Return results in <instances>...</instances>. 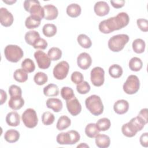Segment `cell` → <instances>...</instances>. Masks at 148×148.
Returning <instances> with one entry per match:
<instances>
[{"mask_svg":"<svg viewBox=\"0 0 148 148\" xmlns=\"http://www.w3.org/2000/svg\"><path fill=\"white\" fill-rule=\"evenodd\" d=\"M24 9L29 12L30 16L39 20H42L45 17V10L38 1L26 0L24 2Z\"/></svg>","mask_w":148,"mask_h":148,"instance_id":"3","label":"cell"},{"mask_svg":"<svg viewBox=\"0 0 148 148\" xmlns=\"http://www.w3.org/2000/svg\"><path fill=\"white\" fill-rule=\"evenodd\" d=\"M129 109V103L125 99H120L117 101L113 105L114 112L119 114H123L127 112Z\"/></svg>","mask_w":148,"mask_h":148,"instance_id":"18","label":"cell"},{"mask_svg":"<svg viewBox=\"0 0 148 148\" xmlns=\"http://www.w3.org/2000/svg\"><path fill=\"white\" fill-rule=\"evenodd\" d=\"M132 46L134 52L138 54H140L144 52L146 44L143 39L138 38L133 41Z\"/></svg>","mask_w":148,"mask_h":148,"instance_id":"27","label":"cell"},{"mask_svg":"<svg viewBox=\"0 0 148 148\" xmlns=\"http://www.w3.org/2000/svg\"><path fill=\"white\" fill-rule=\"evenodd\" d=\"M94 10L97 16H104L109 13L110 8L107 2L105 1H98L95 3Z\"/></svg>","mask_w":148,"mask_h":148,"instance_id":"16","label":"cell"},{"mask_svg":"<svg viewBox=\"0 0 148 148\" xmlns=\"http://www.w3.org/2000/svg\"><path fill=\"white\" fill-rule=\"evenodd\" d=\"M81 7L77 3H71L66 8V13L71 17H77L81 13Z\"/></svg>","mask_w":148,"mask_h":148,"instance_id":"23","label":"cell"},{"mask_svg":"<svg viewBox=\"0 0 148 148\" xmlns=\"http://www.w3.org/2000/svg\"><path fill=\"white\" fill-rule=\"evenodd\" d=\"M139 141L142 146L147 147L148 146V133L145 132L142 134L140 137Z\"/></svg>","mask_w":148,"mask_h":148,"instance_id":"47","label":"cell"},{"mask_svg":"<svg viewBox=\"0 0 148 148\" xmlns=\"http://www.w3.org/2000/svg\"><path fill=\"white\" fill-rule=\"evenodd\" d=\"M55 120L54 114L50 112H45L42 116V121L43 124L49 125L52 124Z\"/></svg>","mask_w":148,"mask_h":148,"instance_id":"41","label":"cell"},{"mask_svg":"<svg viewBox=\"0 0 148 148\" xmlns=\"http://www.w3.org/2000/svg\"><path fill=\"white\" fill-rule=\"evenodd\" d=\"M47 56L51 60L57 61L61 58L62 51L58 47H53L49 50Z\"/></svg>","mask_w":148,"mask_h":148,"instance_id":"37","label":"cell"},{"mask_svg":"<svg viewBox=\"0 0 148 148\" xmlns=\"http://www.w3.org/2000/svg\"><path fill=\"white\" fill-rule=\"evenodd\" d=\"M45 10L44 18L47 20H53L56 19L58 14L57 8L53 5L48 4L43 6Z\"/></svg>","mask_w":148,"mask_h":148,"instance_id":"17","label":"cell"},{"mask_svg":"<svg viewBox=\"0 0 148 148\" xmlns=\"http://www.w3.org/2000/svg\"><path fill=\"white\" fill-rule=\"evenodd\" d=\"M77 147H89V146L87 145L86 143H81L80 145H79Z\"/></svg>","mask_w":148,"mask_h":148,"instance_id":"51","label":"cell"},{"mask_svg":"<svg viewBox=\"0 0 148 148\" xmlns=\"http://www.w3.org/2000/svg\"><path fill=\"white\" fill-rule=\"evenodd\" d=\"M85 134L86 135L90 138H95L96 136L99 134V131L97 127L96 124L90 123L88 124L85 128Z\"/></svg>","mask_w":148,"mask_h":148,"instance_id":"28","label":"cell"},{"mask_svg":"<svg viewBox=\"0 0 148 148\" xmlns=\"http://www.w3.org/2000/svg\"><path fill=\"white\" fill-rule=\"evenodd\" d=\"M130 21V17L125 12H120L117 16L104 20L99 24V31L105 34L120 29L127 26Z\"/></svg>","mask_w":148,"mask_h":148,"instance_id":"1","label":"cell"},{"mask_svg":"<svg viewBox=\"0 0 148 148\" xmlns=\"http://www.w3.org/2000/svg\"><path fill=\"white\" fill-rule=\"evenodd\" d=\"M80 138V136L77 131L71 130L58 134L56 140L60 145H73L79 142Z\"/></svg>","mask_w":148,"mask_h":148,"instance_id":"5","label":"cell"},{"mask_svg":"<svg viewBox=\"0 0 148 148\" xmlns=\"http://www.w3.org/2000/svg\"><path fill=\"white\" fill-rule=\"evenodd\" d=\"M13 20L12 14L6 8H1L0 9V22L2 25L5 27H10L13 24Z\"/></svg>","mask_w":148,"mask_h":148,"instance_id":"13","label":"cell"},{"mask_svg":"<svg viewBox=\"0 0 148 148\" xmlns=\"http://www.w3.org/2000/svg\"><path fill=\"white\" fill-rule=\"evenodd\" d=\"M127 34H118L111 37L108 41V47L113 52H119L123 50L129 40Z\"/></svg>","mask_w":148,"mask_h":148,"instance_id":"4","label":"cell"},{"mask_svg":"<svg viewBox=\"0 0 148 148\" xmlns=\"http://www.w3.org/2000/svg\"><path fill=\"white\" fill-rule=\"evenodd\" d=\"M77 40L79 45L84 49H88L92 46L90 38L85 34H80L77 36Z\"/></svg>","mask_w":148,"mask_h":148,"instance_id":"33","label":"cell"},{"mask_svg":"<svg viewBox=\"0 0 148 148\" xmlns=\"http://www.w3.org/2000/svg\"><path fill=\"white\" fill-rule=\"evenodd\" d=\"M13 77L17 82L19 83H24L28 79V73L23 69H17L14 72Z\"/></svg>","mask_w":148,"mask_h":148,"instance_id":"30","label":"cell"},{"mask_svg":"<svg viewBox=\"0 0 148 148\" xmlns=\"http://www.w3.org/2000/svg\"><path fill=\"white\" fill-rule=\"evenodd\" d=\"M40 38V35L38 32L36 31H28L25 35V40L26 43L29 45L32 46L35 41Z\"/></svg>","mask_w":148,"mask_h":148,"instance_id":"32","label":"cell"},{"mask_svg":"<svg viewBox=\"0 0 148 148\" xmlns=\"http://www.w3.org/2000/svg\"><path fill=\"white\" fill-rule=\"evenodd\" d=\"M137 25L143 32L148 31V21L145 18H139L136 20Z\"/></svg>","mask_w":148,"mask_h":148,"instance_id":"46","label":"cell"},{"mask_svg":"<svg viewBox=\"0 0 148 148\" xmlns=\"http://www.w3.org/2000/svg\"><path fill=\"white\" fill-rule=\"evenodd\" d=\"M143 66V62L140 58L134 57L132 58L129 61V68L130 69L135 72L140 71Z\"/></svg>","mask_w":148,"mask_h":148,"instance_id":"31","label":"cell"},{"mask_svg":"<svg viewBox=\"0 0 148 148\" xmlns=\"http://www.w3.org/2000/svg\"><path fill=\"white\" fill-rule=\"evenodd\" d=\"M46 106L53 110L54 112H59L62 109V102L58 98H50L46 101Z\"/></svg>","mask_w":148,"mask_h":148,"instance_id":"20","label":"cell"},{"mask_svg":"<svg viewBox=\"0 0 148 148\" xmlns=\"http://www.w3.org/2000/svg\"><path fill=\"white\" fill-rule=\"evenodd\" d=\"M90 84L86 81H83L76 86L77 91L80 94H86L88 93L90 91Z\"/></svg>","mask_w":148,"mask_h":148,"instance_id":"42","label":"cell"},{"mask_svg":"<svg viewBox=\"0 0 148 148\" xmlns=\"http://www.w3.org/2000/svg\"><path fill=\"white\" fill-rule=\"evenodd\" d=\"M140 82L137 76L134 75H130L123 84V88L124 91L130 95L134 94L139 89Z\"/></svg>","mask_w":148,"mask_h":148,"instance_id":"7","label":"cell"},{"mask_svg":"<svg viewBox=\"0 0 148 148\" xmlns=\"http://www.w3.org/2000/svg\"><path fill=\"white\" fill-rule=\"evenodd\" d=\"M130 129L136 135L138 131H141L146 123L139 116H136L131 119V120L127 123Z\"/></svg>","mask_w":148,"mask_h":148,"instance_id":"15","label":"cell"},{"mask_svg":"<svg viewBox=\"0 0 148 148\" xmlns=\"http://www.w3.org/2000/svg\"><path fill=\"white\" fill-rule=\"evenodd\" d=\"M34 57L40 69H46L49 68L51 64V60L45 52L42 50H38L35 52Z\"/></svg>","mask_w":148,"mask_h":148,"instance_id":"11","label":"cell"},{"mask_svg":"<svg viewBox=\"0 0 148 148\" xmlns=\"http://www.w3.org/2000/svg\"><path fill=\"white\" fill-rule=\"evenodd\" d=\"M43 94L47 97H56L59 94L58 86L54 84H49L43 88Z\"/></svg>","mask_w":148,"mask_h":148,"instance_id":"26","label":"cell"},{"mask_svg":"<svg viewBox=\"0 0 148 148\" xmlns=\"http://www.w3.org/2000/svg\"><path fill=\"white\" fill-rule=\"evenodd\" d=\"M123 69L118 64H113L109 68V73L113 78H119L123 74Z\"/></svg>","mask_w":148,"mask_h":148,"instance_id":"34","label":"cell"},{"mask_svg":"<svg viewBox=\"0 0 148 148\" xmlns=\"http://www.w3.org/2000/svg\"><path fill=\"white\" fill-rule=\"evenodd\" d=\"M138 116H139L140 118H141L146 124L148 122V119H147V108H144L140 110L139 112Z\"/></svg>","mask_w":148,"mask_h":148,"instance_id":"48","label":"cell"},{"mask_svg":"<svg viewBox=\"0 0 148 148\" xmlns=\"http://www.w3.org/2000/svg\"><path fill=\"white\" fill-rule=\"evenodd\" d=\"M78 66L82 69H87L91 65L92 59L89 54L83 52L80 53L77 58Z\"/></svg>","mask_w":148,"mask_h":148,"instance_id":"14","label":"cell"},{"mask_svg":"<svg viewBox=\"0 0 148 148\" xmlns=\"http://www.w3.org/2000/svg\"><path fill=\"white\" fill-rule=\"evenodd\" d=\"M66 105L68 112L73 116H77L81 112L82 105L75 97L66 101Z\"/></svg>","mask_w":148,"mask_h":148,"instance_id":"12","label":"cell"},{"mask_svg":"<svg viewBox=\"0 0 148 148\" xmlns=\"http://www.w3.org/2000/svg\"><path fill=\"white\" fill-rule=\"evenodd\" d=\"M6 122L9 126H18L20 123V118L18 113L14 111L8 113L6 117Z\"/></svg>","mask_w":148,"mask_h":148,"instance_id":"21","label":"cell"},{"mask_svg":"<svg viewBox=\"0 0 148 148\" xmlns=\"http://www.w3.org/2000/svg\"><path fill=\"white\" fill-rule=\"evenodd\" d=\"M96 125L99 131H105L109 129L111 125V123L109 119L103 117L99 119L97 121Z\"/></svg>","mask_w":148,"mask_h":148,"instance_id":"35","label":"cell"},{"mask_svg":"<svg viewBox=\"0 0 148 148\" xmlns=\"http://www.w3.org/2000/svg\"><path fill=\"white\" fill-rule=\"evenodd\" d=\"M86 108L94 116H99L103 113V105L101 98L97 95H92L85 101Z\"/></svg>","mask_w":148,"mask_h":148,"instance_id":"2","label":"cell"},{"mask_svg":"<svg viewBox=\"0 0 148 148\" xmlns=\"http://www.w3.org/2000/svg\"><path fill=\"white\" fill-rule=\"evenodd\" d=\"M110 3L112 4V6L116 9L121 8L124 6L125 1L124 0H116V1H110Z\"/></svg>","mask_w":148,"mask_h":148,"instance_id":"49","label":"cell"},{"mask_svg":"<svg viewBox=\"0 0 148 148\" xmlns=\"http://www.w3.org/2000/svg\"><path fill=\"white\" fill-rule=\"evenodd\" d=\"M91 82L96 87L101 86L105 81V71L99 66L94 68L91 71Z\"/></svg>","mask_w":148,"mask_h":148,"instance_id":"10","label":"cell"},{"mask_svg":"<svg viewBox=\"0 0 148 148\" xmlns=\"http://www.w3.org/2000/svg\"><path fill=\"white\" fill-rule=\"evenodd\" d=\"M20 138V133L17 130L10 129L8 130L5 135L4 139L9 143H14Z\"/></svg>","mask_w":148,"mask_h":148,"instance_id":"24","label":"cell"},{"mask_svg":"<svg viewBox=\"0 0 148 148\" xmlns=\"http://www.w3.org/2000/svg\"><path fill=\"white\" fill-rule=\"evenodd\" d=\"M10 97L13 96H21L22 90L21 88L16 85H11L8 90Z\"/></svg>","mask_w":148,"mask_h":148,"instance_id":"44","label":"cell"},{"mask_svg":"<svg viewBox=\"0 0 148 148\" xmlns=\"http://www.w3.org/2000/svg\"><path fill=\"white\" fill-rule=\"evenodd\" d=\"M47 75L45 73L42 72H37L34 77V80L35 83L39 86H42L45 84L47 82Z\"/></svg>","mask_w":148,"mask_h":148,"instance_id":"39","label":"cell"},{"mask_svg":"<svg viewBox=\"0 0 148 148\" xmlns=\"http://www.w3.org/2000/svg\"><path fill=\"white\" fill-rule=\"evenodd\" d=\"M3 2L6 3H7V4L12 5V4L14 3H15L16 2V1H4V0H3Z\"/></svg>","mask_w":148,"mask_h":148,"instance_id":"52","label":"cell"},{"mask_svg":"<svg viewBox=\"0 0 148 148\" xmlns=\"http://www.w3.org/2000/svg\"><path fill=\"white\" fill-rule=\"evenodd\" d=\"M71 79L73 83L78 84L83 81L84 76L81 72L75 71L72 73Z\"/></svg>","mask_w":148,"mask_h":148,"instance_id":"43","label":"cell"},{"mask_svg":"<svg viewBox=\"0 0 148 148\" xmlns=\"http://www.w3.org/2000/svg\"><path fill=\"white\" fill-rule=\"evenodd\" d=\"M110 143V139L109 136L105 134H98L95 137V144L99 148L108 147Z\"/></svg>","mask_w":148,"mask_h":148,"instance_id":"22","label":"cell"},{"mask_svg":"<svg viewBox=\"0 0 148 148\" xmlns=\"http://www.w3.org/2000/svg\"><path fill=\"white\" fill-rule=\"evenodd\" d=\"M21 68L27 73H31L35 71V65L31 59L25 58L21 63Z\"/></svg>","mask_w":148,"mask_h":148,"instance_id":"38","label":"cell"},{"mask_svg":"<svg viewBox=\"0 0 148 148\" xmlns=\"http://www.w3.org/2000/svg\"><path fill=\"white\" fill-rule=\"evenodd\" d=\"M40 20H39L34 17L29 16L25 21V27L28 29H34L38 27L40 24Z\"/></svg>","mask_w":148,"mask_h":148,"instance_id":"36","label":"cell"},{"mask_svg":"<svg viewBox=\"0 0 148 148\" xmlns=\"http://www.w3.org/2000/svg\"><path fill=\"white\" fill-rule=\"evenodd\" d=\"M69 65L68 62L62 61L58 63L54 68L53 73L54 77L57 80H63L68 75Z\"/></svg>","mask_w":148,"mask_h":148,"instance_id":"9","label":"cell"},{"mask_svg":"<svg viewBox=\"0 0 148 148\" xmlns=\"http://www.w3.org/2000/svg\"><path fill=\"white\" fill-rule=\"evenodd\" d=\"M42 32L46 37H52L57 33V27L53 24H46L43 27Z\"/></svg>","mask_w":148,"mask_h":148,"instance_id":"29","label":"cell"},{"mask_svg":"<svg viewBox=\"0 0 148 148\" xmlns=\"http://www.w3.org/2000/svg\"><path fill=\"white\" fill-rule=\"evenodd\" d=\"M21 119L25 127L29 128L35 127L38 122L37 114L32 108L27 109L22 114Z\"/></svg>","mask_w":148,"mask_h":148,"instance_id":"8","label":"cell"},{"mask_svg":"<svg viewBox=\"0 0 148 148\" xmlns=\"http://www.w3.org/2000/svg\"><path fill=\"white\" fill-rule=\"evenodd\" d=\"M4 54L8 61L12 62H17L23 57L24 53L19 46L9 45L4 49Z\"/></svg>","mask_w":148,"mask_h":148,"instance_id":"6","label":"cell"},{"mask_svg":"<svg viewBox=\"0 0 148 148\" xmlns=\"http://www.w3.org/2000/svg\"><path fill=\"white\" fill-rule=\"evenodd\" d=\"M32 46L35 49H40L42 50H45L47 47V42L43 38H39L35 41V42L33 44Z\"/></svg>","mask_w":148,"mask_h":148,"instance_id":"45","label":"cell"},{"mask_svg":"<svg viewBox=\"0 0 148 148\" xmlns=\"http://www.w3.org/2000/svg\"><path fill=\"white\" fill-rule=\"evenodd\" d=\"M61 95L62 98L66 101L69 100L75 97L73 90L69 87H63L61 90Z\"/></svg>","mask_w":148,"mask_h":148,"instance_id":"40","label":"cell"},{"mask_svg":"<svg viewBox=\"0 0 148 148\" xmlns=\"http://www.w3.org/2000/svg\"><path fill=\"white\" fill-rule=\"evenodd\" d=\"M6 99H7V94L6 92L2 89H1V105H2L3 103H5Z\"/></svg>","mask_w":148,"mask_h":148,"instance_id":"50","label":"cell"},{"mask_svg":"<svg viewBox=\"0 0 148 148\" xmlns=\"http://www.w3.org/2000/svg\"><path fill=\"white\" fill-rule=\"evenodd\" d=\"M24 105V100L21 96H13L8 102V105L13 110H17L21 109Z\"/></svg>","mask_w":148,"mask_h":148,"instance_id":"19","label":"cell"},{"mask_svg":"<svg viewBox=\"0 0 148 148\" xmlns=\"http://www.w3.org/2000/svg\"><path fill=\"white\" fill-rule=\"evenodd\" d=\"M71 120L68 116H61L60 117H59L57 121L56 128L58 130L62 131L68 128L71 125Z\"/></svg>","mask_w":148,"mask_h":148,"instance_id":"25","label":"cell"}]
</instances>
